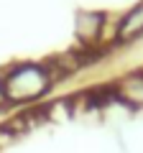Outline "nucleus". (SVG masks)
<instances>
[{
	"label": "nucleus",
	"mask_w": 143,
	"mask_h": 153,
	"mask_svg": "<svg viewBox=\"0 0 143 153\" xmlns=\"http://www.w3.org/2000/svg\"><path fill=\"white\" fill-rule=\"evenodd\" d=\"M51 76L41 66H21L16 69L5 82V94L13 100H31L36 94H41L49 87Z\"/></svg>",
	"instance_id": "nucleus-1"
},
{
	"label": "nucleus",
	"mask_w": 143,
	"mask_h": 153,
	"mask_svg": "<svg viewBox=\"0 0 143 153\" xmlns=\"http://www.w3.org/2000/svg\"><path fill=\"white\" fill-rule=\"evenodd\" d=\"M138 33H143V3L133 8L120 23V38H133Z\"/></svg>",
	"instance_id": "nucleus-2"
},
{
	"label": "nucleus",
	"mask_w": 143,
	"mask_h": 153,
	"mask_svg": "<svg viewBox=\"0 0 143 153\" xmlns=\"http://www.w3.org/2000/svg\"><path fill=\"white\" fill-rule=\"evenodd\" d=\"M120 94L133 105H143V76H130L120 84Z\"/></svg>",
	"instance_id": "nucleus-3"
},
{
	"label": "nucleus",
	"mask_w": 143,
	"mask_h": 153,
	"mask_svg": "<svg viewBox=\"0 0 143 153\" xmlns=\"http://www.w3.org/2000/svg\"><path fill=\"white\" fill-rule=\"evenodd\" d=\"M102 28V16L100 13H82L79 16V33L84 38H95Z\"/></svg>",
	"instance_id": "nucleus-4"
},
{
	"label": "nucleus",
	"mask_w": 143,
	"mask_h": 153,
	"mask_svg": "<svg viewBox=\"0 0 143 153\" xmlns=\"http://www.w3.org/2000/svg\"><path fill=\"white\" fill-rule=\"evenodd\" d=\"M5 97H8V94H5V84L0 82V102H5Z\"/></svg>",
	"instance_id": "nucleus-5"
}]
</instances>
